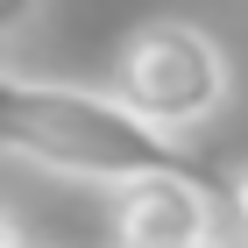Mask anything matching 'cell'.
<instances>
[{
    "instance_id": "1",
    "label": "cell",
    "mask_w": 248,
    "mask_h": 248,
    "mask_svg": "<svg viewBox=\"0 0 248 248\" xmlns=\"http://www.w3.org/2000/svg\"><path fill=\"white\" fill-rule=\"evenodd\" d=\"M0 142L50 177L114 191L142 170H185V135L149 121L121 85L0 71Z\"/></svg>"
},
{
    "instance_id": "2",
    "label": "cell",
    "mask_w": 248,
    "mask_h": 248,
    "mask_svg": "<svg viewBox=\"0 0 248 248\" xmlns=\"http://www.w3.org/2000/svg\"><path fill=\"white\" fill-rule=\"evenodd\" d=\"M114 85L149 121H163L170 135H199V128H213V121L227 114L234 64H227V50L199 21L156 15L142 29H128V43H121V57H114Z\"/></svg>"
},
{
    "instance_id": "3",
    "label": "cell",
    "mask_w": 248,
    "mask_h": 248,
    "mask_svg": "<svg viewBox=\"0 0 248 248\" xmlns=\"http://www.w3.org/2000/svg\"><path fill=\"white\" fill-rule=\"evenodd\" d=\"M114 248H220V206L185 170H142L107 191Z\"/></svg>"
},
{
    "instance_id": "4",
    "label": "cell",
    "mask_w": 248,
    "mask_h": 248,
    "mask_svg": "<svg viewBox=\"0 0 248 248\" xmlns=\"http://www.w3.org/2000/svg\"><path fill=\"white\" fill-rule=\"evenodd\" d=\"M36 15H43V0H0V36L21 43L29 29H36Z\"/></svg>"
},
{
    "instance_id": "5",
    "label": "cell",
    "mask_w": 248,
    "mask_h": 248,
    "mask_svg": "<svg viewBox=\"0 0 248 248\" xmlns=\"http://www.w3.org/2000/svg\"><path fill=\"white\" fill-rule=\"evenodd\" d=\"M227 213H234V234L248 241V163H234V170H227Z\"/></svg>"
},
{
    "instance_id": "6",
    "label": "cell",
    "mask_w": 248,
    "mask_h": 248,
    "mask_svg": "<svg viewBox=\"0 0 248 248\" xmlns=\"http://www.w3.org/2000/svg\"><path fill=\"white\" fill-rule=\"evenodd\" d=\"M0 248H29V241H21V227H15V220H7V234H0Z\"/></svg>"
}]
</instances>
